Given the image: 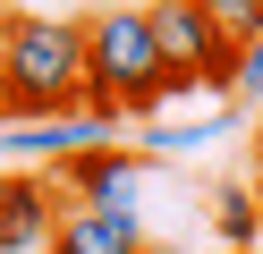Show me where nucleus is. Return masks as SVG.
Returning <instances> with one entry per match:
<instances>
[{
    "label": "nucleus",
    "instance_id": "obj_1",
    "mask_svg": "<svg viewBox=\"0 0 263 254\" xmlns=\"http://www.w3.org/2000/svg\"><path fill=\"white\" fill-rule=\"evenodd\" d=\"M85 110V26L77 17H9L0 26V119Z\"/></svg>",
    "mask_w": 263,
    "mask_h": 254
},
{
    "label": "nucleus",
    "instance_id": "obj_2",
    "mask_svg": "<svg viewBox=\"0 0 263 254\" xmlns=\"http://www.w3.org/2000/svg\"><path fill=\"white\" fill-rule=\"evenodd\" d=\"M85 26V102L93 110H153V102H170V68H161V43H153V17L144 9H93L77 17Z\"/></svg>",
    "mask_w": 263,
    "mask_h": 254
},
{
    "label": "nucleus",
    "instance_id": "obj_3",
    "mask_svg": "<svg viewBox=\"0 0 263 254\" xmlns=\"http://www.w3.org/2000/svg\"><path fill=\"white\" fill-rule=\"evenodd\" d=\"M144 17H153V43H161L170 85H212V93H229V76H238V51L221 43V26H212L195 0H144Z\"/></svg>",
    "mask_w": 263,
    "mask_h": 254
},
{
    "label": "nucleus",
    "instance_id": "obj_4",
    "mask_svg": "<svg viewBox=\"0 0 263 254\" xmlns=\"http://www.w3.org/2000/svg\"><path fill=\"white\" fill-rule=\"evenodd\" d=\"M119 127L127 119L119 110H60V119H9L0 127V161L9 169H60V161H77V152H93V144H119Z\"/></svg>",
    "mask_w": 263,
    "mask_h": 254
},
{
    "label": "nucleus",
    "instance_id": "obj_5",
    "mask_svg": "<svg viewBox=\"0 0 263 254\" xmlns=\"http://www.w3.org/2000/svg\"><path fill=\"white\" fill-rule=\"evenodd\" d=\"M51 178H60V203L136 212V203H144V186L161 178V161H153V152H136V144L119 135V144H93V152H77V161H60Z\"/></svg>",
    "mask_w": 263,
    "mask_h": 254
},
{
    "label": "nucleus",
    "instance_id": "obj_6",
    "mask_svg": "<svg viewBox=\"0 0 263 254\" xmlns=\"http://www.w3.org/2000/svg\"><path fill=\"white\" fill-rule=\"evenodd\" d=\"M60 178L51 169H0V254H34L60 229Z\"/></svg>",
    "mask_w": 263,
    "mask_h": 254
},
{
    "label": "nucleus",
    "instance_id": "obj_7",
    "mask_svg": "<svg viewBox=\"0 0 263 254\" xmlns=\"http://www.w3.org/2000/svg\"><path fill=\"white\" fill-rule=\"evenodd\" d=\"M212 229H221V246H255V237H263V203H255V186H238V178L212 186Z\"/></svg>",
    "mask_w": 263,
    "mask_h": 254
},
{
    "label": "nucleus",
    "instance_id": "obj_8",
    "mask_svg": "<svg viewBox=\"0 0 263 254\" xmlns=\"http://www.w3.org/2000/svg\"><path fill=\"white\" fill-rule=\"evenodd\" d=\"M238 127V110H212V119H187V127H153L136 152H153V161H170V152H195V144H221V135Z\"/></svg>",
    "mask_w": 263,
    "mask_h": 254
},
{
    "label": "nucleus",
    "instance_id": "obj_9",
    "mask_svg": "<svg viewBox=\"0 0 263 254\" xmlns=\"http://www.w3.org/2000/svg\"><path fill=\"white\" fill-rule=\"evenodd\" d=\"M195 9H204L212 26H221V43H229V51L263 34V0H195Z\"/></svg>",
    "mask_w": 263,
    "mask_h": 254
},
{
    "label": "nucleus",
    "instance_id": "obj_10",
    "mask_svg": "<svg viewBox=\"0 0 263 254\" xmlns=\"http://www.w3.org/2000/svg\"><path fill=\"white\" fill-rule=\"evenodd\" d=\"M229 93H238V110H263V34L238 43V76H229Z\"/></svg>",
    "mask_w": 263,
    "mask_h": 254
},
{
    "label": "nucleus",
    "instance_id": "obj_11",
    "mask_svg": "<svg viewBox=\"0 0 263 254\" xmlns=\"http://www.w3.org/2000/svg\"><path fill=\"white\" fill-rule=\"evenodd\" d=\"M246 186H255V203H263V127H255V169H246Z\"/></svg>",
    "mask_w": 263,
    "mask_h": 254
},
{
    "label": "nucleus",
    "instance_id": "obj_12",
    "mask_svg": "<svg viewBox=\"0 0 263 254\" xmlns=\"http://www.w3.org/2000/svg\"><path fill=\"white\" fill-rule=\"evenodd\" d=\"M221 254H255V246H221Z\"/></svg>",
    "mask_w": 263,
    "mask_h": 254
},
{
    "label": "nucleus",
    "instance_id": "obj_13",
    "mask_svg": "<svg viewBox=\"0 0 263 254\" xmlns=\"http://www.w3.org/2000/svg\"><path fill=\"white\" fill-rule=\"evenodd\" d=\"M34 254H60V246H34Z\"/></svg>",
    "mask_w": 263,
    "mask_h": 254
}]
</instances>
